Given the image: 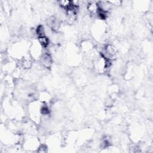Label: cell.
Returning <instances> with one entry per match:
<instances>
[{
    "mask_svg": "<svg viewBox=\"0 0 153 153\" xmlns=\"http://www.w3.org/2000/svg\"><path fill=\"white\" fill-rule=\"evenodd\" d=\"M41 105L37 101H33L29 104L28 109L29 115L31 120L35 123L39 122L40 120Z\"/></svg>",
    "mask_w": 153,
    "mask_h": 153,
    "instance_id": "6da1fadb",
    "label": "cell"
},
{
    "mask_svg": "<svg viewBox=\"0 0 153 153\" xmlns=\"http://www.w3.org/2000/svg\"><path fill=\"white\" fill-rule=\"evenodd\" d=\"M117 50L116 47L114 45L111 44H108L105 45L101 53V56L110 60L115 59L117 57Z\"/></svg>",
    "mask_w": 153,
    "mask_h": 153,
    "instance_id": "7a4b0ae2",
    "label": "cell"
},
{
    "mask_svg": "<svg viewBox=\"0 0 153 153\" xmlns=\"http://www.w3.org/2000/svg\"><path fill=\"white\" fill-rule=\"evenodd\" d=\"M30 48V53L31 57L33 59H40L43 53V48L40 45L38 40L34 41V42H33Z\"/></svg>",
    "mask_w": 153,
    "mask_h": 153,
    "instance_id": "3957f363",
    "label": "cell"
},
{
    "mask_svg": "<svg viewBox=\"0 0 153 153\" xmlns=\"http://www.w3.org/2000/svg\"><path fill=\"white\" fill-rule=\"evenodd\" d=\"M39 59L42 65L44 67L50 68L51 66L53 63V59L49 53H43Z\"/></svg>",
    "mask_w": 153,
    "mask_h": 153,
    "instance_id": "277c9868",
    "label": "cell"
},
{
    "mask_svg": "<svg viewBox=\"0 0 153 153\" xmlns=\"http://www.w3.org/2000/svg\"><path fill=\"white\" fill-rule=\"evenodd\" d=\"M86 8L88 11L91 15H97L99 10L97 2L94 1H88L87 3Z\"/></svg>",
    "mask_w": 153,
    "mask_h": 153,
    "instance_id": "5b68a950",
    "label": "cell"
},
{
    "mask_svg": "<svg viewBox=\"0 0 153 153\" xmlns=\"http://www.w3.org/2000/svg\"><path fill=\"white\" fill-rule=\"evenodd\" d=\"M57 4L62 8H63V10H65L66 11L70 9L71 7H73L72 1H68V0L59 1H57Z\"/></svg>",
    "mask_w": 153,
    "mask_h": 153,
    "instance_id": "8992f818",
    "label": "cell"
},
{
    "mask_svg": "<svg viewBox=\"0 0 153 153\" xmlns=\"http://www.w3.org/2000/svg\"><path fill=\"white\" fill-rule=\"evenodd\" d=\"M37 40H38L39 44H40V45L43 48L48 47L49 43H50V40H49V38L47 36L38 37Z\"/></svg>",
    "mask_w": 153,
    "mask_h": 153,
    "instance_id": "52a82bcc",
    "label": "cell"
},
{
    "mask_svg": "<svg viewBox=\"0 0 153 153\" xmlns=\"http://www.w3.org/2000/svg\"><path fill=\"white\" fill-rule=\"evenodd\" d=\"M35 33H36V35H37L38 38V37H41V36H46L45 35V28L44 27L43 25H39L36 30H35Z\"/></svg>",
    "mask_w": 153,
    "mask_h": 153,
    "instance_id": "ba28073f",
    "label": "cell"
},
{
    "mask_svg": "<svg viewBox=\"0 0 153 153\" xmlns=\"http://www.w3.org/2000/svg\"><path fill=\"white\" fill-rule=\"evenodd\" d=\"M47 151H48V147L45 145H44V144L40 145L37 149V152H41V153L46 152H47Z\"/></svg>",
    "mask_w": 153,
    "mask_h": 153,
    "instance_id": "9c48e42d",
    "label": "cell"
}]
</instances>
